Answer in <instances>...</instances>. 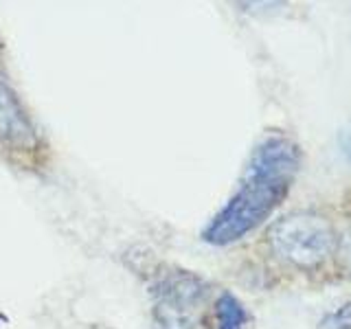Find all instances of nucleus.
Segmentation results:
<instances>
[{
  "label": "nucleus",
  "instance_id": "f257e3e1",
  "mask_svg": "<svg viewBox=\"0 0 351 329\" xmlns=\"http://www.w3.org/2000/svg\"><path fill=\"white\" fill-rule=\"evenodd\" d=\"M301 151L288 136H268L252 151L235 193L204 228L202 239L228 246L244 239L274 213L299 173Z\"/></svg>",
  "mask_w": 351,
  "mask_h": 329
},
{
  "label": "nucleus",
  "instance_id": "f03ea898",
  "mask_svg": "<svg viewBox=\"0 0 351 329\" xmlns=\"http://www.w3.org/2000/svg\"><path fill=\"white\" fill-rule=\"evenodd\" d=\"M274 255L299 268H314L332 255L334 228L325 217L301 211L281 217L268 233Z\"/></svg>",
  "mask_w": 351,
  "mask_h": 329
},
{
  "label": "nucleus",
  "instance_id": "7ed1b4c3",
  "mask_svg": "<svg viewBox=\"0 0 351 329\" xmlns=\"http://www.w3.org/2000/svg\"><path fill=\"white\" fill-rule=\"evenodd\" d=\"M208 294V285L191 272L180 270L162 277L154 303L158 329H204L206 323L215 327V310L208 318L204 314Z\"/></svg>",
  "mask_w": 351,
  "mask_h": 329
},
{
  "label": "nucleus",
  "instance_id": "20e7f679",
  "mask_svg": "<svg viewBox=\"0 0 351 329\" xmlns=\"http://www.w3.org/2000/svg\"><path fill=\"white\" fill-rule=\"evenodd\" d=\"M36 130L25 112V108L18 101L11 86L0 80V143L7 147L29 149L36 145Z\"/></svg>",
  "mask_w": 351,
  "mask_h": 329
},
{
  "label": "nucleus",
  "instance_id": "39448f33",
  "mask_svg": "<svg viewBox=\"0 0 351 329\" xmlns=\"http://www.w3.org/2000/svg\"><path fill=\"white\" fill-rule=\"evenodd\" d=\"M343 143H345V151L351 156V130L345 134V138H343Z\"/></svg>",
  "mask_w": 351,
  "mask_h": 329
}]
</instances>
